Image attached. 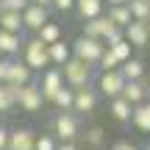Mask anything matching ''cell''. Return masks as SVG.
I'll return each mask as SVG.
<instances>
[{"label":"cell","instance_id":"29","mask_svg":"<svg viewBox=\"0 0 150 150\" xmlns=\"http://www.w3.org/2000/svg\"><path fill=\"white\" fill-rule=\"evenodd\" d=\"M108 50H111V53H114V59H117L120 64H122V61H128V59H131V50H134V47H131V45H128V42H125V39H122V42L111 45V47H108Z\"/></svg>","mask_w":150,"mask_h":150},{"label":"cell","instance_id":"1","mask_svg":"<svg viewBox=\"0 0 150 150\" xmlns=\"http://www.w3.org/2000/svg\"><path fill=\"white\" fill-rule=\"evenodd\" d=\"M22 64L28 67L31 72H42L50 67V59H47V47L39 42L36 36L22 42Z\"/></svg>","mask_w":150,"mask_h":150},{"label":"cell","instance_id":"3","mask_svg":"<svg viewBox=\"0 0 150 150\" xmlns=\"http://www.w3.org/2000/svg\"><path fill=\"white\" fill-rule=\"evenodd\" d=\"M81 134V122L75 111H59L53 120V136L56 142H75V136Z\"/></svg>","mask_w":150,"mask_h":150},{"label":"cell","instance_id":"36","mask_svg":"<svg viewBox=\"0 0 150 150\" xmlns=\"http://www.w3.org/2000/svg\"><path fill=\"white\" fill-rule=\"evenodd\" d=\"M28 3H33V6H42V8H50V3H53V0H28Z\"/></svg>","mask_w":150,"mask_h":150},{"label":"cell","instance_id":"41","mask_svg":"<svg viewBox=\"0 0 150 150\" xmlns=\"http://www.w3.org/2000/svg\"><path fill=\"white\" fill-rule=\"evenodd\" d=\"M145 3H150V0H145Z\"/></svg>","mask_w":150,"mask_h":150},{"label":"cell","instance_id":"23","mask_svg":"<svg viewBox=\"0 0 150 150\" xmlns=\"http://www.w3.org/2000/svg\"><path fill=\"white\" fill-rule=\"evenodd\" d=\"M72 97H75V89H70V86L64 83L59 92H56V97H53L50 103H53L59 111H72Z\"/></svg>","mask_w":150,"mask_h":150},{"label":"cell","instance_id":"18","mask_svg":"<svg viewBox=\"0 0 150 150\" xmlns=\"http://www.w3.org/2000/svg\"><path fill=\"white\" fill-rule=\"evenodd\" d=\"M120 72H122L125 81H142V78H145V61L136 59V56H131L128 61L120 64Z\"/></svg>","mask_w":150,"mask_h":150},{"label":"cell","instance_id":"8","mask_svg":"<svg viewBox=\"0 0 150 150\" xmlns=\"http://www.w3.org/2000/svg\"><path fill=\"white\" fill-rule=\"evenodd\" d=\"M33 81V72L22 64V59H8V67H6V83L20 89V86L31 83Z\"/></svg>","mask_w":150,"mask_h":150},{"label":"cell","instance_id":"15","mask_svg":"<svg viewBox=\"0 0 150 150\" xmlns=\"http://www.w3.org/2000/svg\"><path fill=\"white\" fill-rule=\"evenodd\" d=\"M131 125H134L136 131H142V134H150V100L134 106V111H131Z\"/></svg>","mask_w":150,"mask_h":150},{"label":"cell","instance_id":"14","mask_svg":"<svg viewBox=\"0 0 150 150\" xmlns=\"http://www.w3.org/2000/svg\"><path fill=\"white\" fill-rule=\"evenodd\" d=\"M47 59H50V67H64L67 61L72 59V50H70V45H67L64 39H59V42L47 45Z\"/></svg>","mask_w":150,"mask_h":150},{"label":"cell","instance_id":"9","mask_svg":"<svg viewBox=\"0 0 150 150\" xmlns=\"http://www.w3.org/2000/svg\"><path fill=\"white\" fill-rule=\"evenodd\" d=\"M97 89H92V86H81V89H75V97H72V111L75 114H92L97 108Z\"/></svg>","mask_w":150,"mask_h":150},{"label":"cell","instance_id":"35","mask_svg":"<svg viewBox=\"0 0 150 150\" xmlns=\"http://www.w3.org/2000/svg\"><path fill=\"white\" fill-rule=\"evenodd\" d=\"M56 150H78V145H75V142H59Z\"/></svg>","mask_w":150,"mask_h":150},{"label":"cell","instance_id":"33","mask_svg":"<svg viewBox=\"0 0 150 150\" xmlns=\"http://www.w3.org/2000/svg\"><path fill=\"white\" fill-rule=\"evenodd\" d=\"M8 134H11V128L0 125V150H6V147H8Z\"/></svg>","mask_w":150,"mask_h":150},{"label":"cell","instance_id":"27","mask_svg":"<svg viewBox=\"0 0 150 150\" xmlns=\"http://www.w3.org/2000/svg\"><path fill=\"white\" fill-rule=\"evenodd\" d=\"M83 139H86V145H89V147H100L103 142H106V131L97 128V125H95V128H86Z\"/></svg>","mask_w":150,"mask_h":150},{"label":"cell","instance_id":"30","mask_svg":"<svg viewBox=\"0 0 150 150\" xmlns=\"http://www.w3.org/2000/svg\"><path fill=\"white\" fill-rule=\"evenodd\" d=\"M28 6V0H0V11H17V14H22Z\"/></svg>","mask_w":150,"mask_h":150},{"label":"cell","instance_id":"19","mask_svg":"<svg viewBox=\"0 0 150 150\" xmlns=\"http://www.w3.org/2000/svg\"><path fill=\"white\" fill-rule=\"evenodd\" d=\"M103 0H75V11L81 14V20H95V17L103 14Z\"/></svg>","mask_w":150,"mask_h":150},{"label":"cell","instance_id":"37","mask_svg":"<svg viewBox=\"0 0 150 150\" xmlns=\"http://www.w3.org/2000/svg\"><path fill=\"white\" fill-rule=\"evenodd\" d=\"M103 3H108V6H125L128 0H103Z\"/></svg>","mask_w":150,"mask_h":150},{"label":"cell","instance_id":"25","mask_svg":"<svg viewBox=\"0 0 150 150\" xmlns=\"http://www.w3.org/2000/svg\"><path fill=\"white\" fill-rule=\"evenodd\" d=\"M14 106H17V89L8 83H0V114L11 111Z\"/></svg>","mask_w":150,"mask_h":150},{"label":"cell","instance_id":"26","mask_svg":"<svg viewBox=\"0 0 150 150\" xmlns=\"http://www.w3.org/2000/svg\"><path fill=\"white\" fill-rule=\"evenodd\" d=\"M97 70H100V72H111V70H120V61L117 59H114V53H111V50H103V53H100V59H97Z\"/></svg>","mask_w":150,"mask_h":150},{"label":"cell","instance_id":"39","mask_svg":"<svg viewBox=\"0 0 150 150\" xmlns=\"http://www.w3.org/2000/svg\"><path fill=\"white\" fill-rule=\"evenodd\" d=\"M145 25H147V33H150V20H147V22H145Z\"/></svg>","mask_w":150,"mask_h":150},{"label":"cell","instance_id":"7","mask_svg":"<svg viewBox=\"0 0 150 150\" xmlns=\"http://www.w3.org/2000/svg\"><path fill=\"white\" fill-rule=\"evenodd\" d=\"M36 83H39V92H42V100L50 103L56 97V92L64 86V75H61L59 67H47V70H42V78Z\"/></svg>","mask_w":150,"mask_h":150},{"label":"cell","instance_id":"22","mask_svg":"<svg viewBox=\"0 0 150 150\" xmlns=\"http://www.w3.org/2000/svg\"><path fill=\"white\" fill-rule=\"evenodd\" d=\"M103 14H106L117 28H122V31H125V25L131 22V11H128V6H108V11H103Z\"/></svg>","mask_w":150,"mask_h":150},{"label":"cell","instance_id":"11","mask_svg":"<svg viewBox=\"0 0 150 150\" xmlns=\"http://www.w3.org/2000/svg\"><path fill=\"white\" fill-rule=\"evenodd\" d=\"M122 36H125V42H128L131 47H147V45H150L147 25H145V22H136V20H131L128 25H125Z\"/></svg>","mask_w":150,"mask_h":150},{"label":"cell","instance_id":"24","mask_svg":"<svg viewBox=\"0 0 150 150\" xmlns=\"http://www.w3.org/2000/svg\"><path fill=\"white\" fill-rule=\"evenodd\" d=\"M128 11H131V20L136 22H147L150 20V3H145V0H128Z\"/></svg>","mask_w":150,"mask_h":150},{"label":"cell","instance_id":"31","mask_svg":"<svg viewBox=\"0 0 150 150\" xmlns=\"http://www.w3.org/2000/svg\"><path fill=\"white\" fill-rule=\"evenodd\" d=\"M50 8H56V11H61V14H64V11H72V8H75V0H53V3H50Z\"/></svg>","mask_w":150,"mask_h":150},{"label":"cell","instance_id":"2","mask_svg":"<svg viewBox=\"0 0 150 150\" xmlns=\"http://www.w3.org/2000/svg\"><path fill=\"white\" fill-rule=\"evenodd\" d=\"M70 50H72V56H75L78 61H83V64L95 67V64H97V59H100V53L106 50V45H103L100 39L78 36V39H75V42L70 45Z\"/></svg>","mask_w":150,"mask_h":150},{"label":"cell","instance_id":"32","mask_svg":"<svg viewBox=\"0 0 150 150\" xmlns=\"http://www.w3.org/2000/svg\"><path fill=\"white\" fill-rule=\"evenodd\" d=\"M111 150H139V145H134L131 139H120V142H114Z\"/></svg>","mask_w":150,"mask_h":150},{"label":"cell","instance_id":"6","mask_svg":"<svg viewBox=\"0 0 150 150\" xmlns=\"http://www.w3.org/2000/svg\"><path fill=\"white\" fill-rule=\"evenodd\" d=\"M122 86H125V78H122V72H120V70L100 72V78H97V95L114 100V97L122 95Z\"/></svg>","mask_w":150,"mask_h":150},{"label":"cell","instance_id":"5","mask_svg":"<svg viewBox=\"0 0 150 150\" xmlns=\"http://www.w3.org/2000/svg\"><path fill=\"white\" fill-rule=\"evenodd\" d=\"M42 92H39V83L36 81H31V83H25V86H20L17 89V106L22 108V111H28V114H33V111H39L42 108Z\"/></svg>","mask_w":150,"mask_h":150},{"label":"cell","instance_id":"16","mask_svg":"<svg viewBox=\"0 0 150 150\" xmlns=\"http://www.w3.org/2000/svg\"><path fill=\"white\" fill-rule=\"evenodd\" d=\"M20 50H22V36H20V33L0 31V53H3L6 59H11V56H20Z\"/></svg>","mask_w":150,"mask_h":150},{"label":"cell","instance_id":"13","mask_svg":"<svg viewBox=\"0 0 150 150\" xmlns=\"http://www.w3.org/2000/svg\"><path fill=\"white\" fill-rule=\"evenodd\" d=\"M147 89L150 86L145 83V78L142 81H125V86H122V100H128L131 106H139V103H145L147 100Z\"/></svg>","mask_w":150,"mask_h":150},{"label":"cell","instance_id":"21","mask_svg":"<svg viewBox=\"0 0 150 150\" xmlns=\"http://www.w3.org/2000/svg\"><path fill=\"white\" fill-rule=\"evenodd\" d=\"M0 31H8V33H20L22 36V17L17 11H0Z\"/></svg>","mask_w":150,"mask_h":150},{"label":"cell","instance_id":"10","mask_svg":"<svg viewBox=\"0 0 150 150\" xmlns=\"http://www.w3.org/2000/svg\"><path fill=\"white\" fill-rule=\"evenodd\" d=\"M22 28H25V31H33L36 33L39 28L45 25V22L50 20V8H42V6H33V3H28L25 6V11H22Z\"/></svg>","mask_w":150,"mask_h":150},{"label":"cell","instance_id":"17","mask_svg":"<svg viewBox=\"0 0 150 150\" xmlns=\"http://www.w3.org/2000/svg\"><path fill=\"white\" fill-rule=\"evenodd\" d=\"M36 39L47 47V45H53V42H59V39H64V31H61V25L59 22H53V20H47L42 28L36 31Z\"/></svg>","mask_w":150,"mask_h":150},{"label":"cell","instance_id":"12","mask_svg":"<svg viewBox=\"0 0 150 150\" xmlns=\"http://www.w3.org/2000/svg\"><path fill=\"white\" fill-rule=\"evenodd\" d=\"M33 142H36L33 128H14L8 134V147L6 150H33Z\"/></svg>","mask_w":150,"mask_h":150},{"label":"cell","instance_id":"20","mask_svg":"<svg viewBox=\"0 0 150 150\" xmlns=\"http://www.w3.org/2000/svg\"><path fill=\"white\" fill-rule=\"evenodd\" d=\"M131 111H134V106H131L128 100H122V97L108 100V114H111L117 122H131Z\"/></svg>","mask_w":150,"mask_h":150},{"label":"cell","instance_id":"28","mask_svg":"<svg viewBox=\"0 0 150 150\" xmlns=\"http://www.w3.org/2000/svg\"><path fill=\"white\" fill-rule=\"evenodd\" d=\"M59 142H56L53 134H36V142H33V150H56Z\"/></svg>","mask_w":150,"mask_h":150},{"label":"cell","instance_id":"4","mask_svg":"<svg viewBox=\"0 0 150 150\" xmlns=\"http://www.w3.org/2000/svg\"><path fill=\"white\" fill-rule=\"evenodd\" d=\"M59 70H61V75H64V83L70 86V89L89 86V81H92V67H89V64H83V61H78L75 56L67 61L64 67H59Z\"/></svg>","mask_w":150,"mask_h":150},{"label":"cell","instance_id":"34","mask_svg":"<svg viewBox=\"0 0 150 150\" xmlns=\"http://www.w3.org/2000/svg\"><path fill=\"white\" fill-rule=\"evenodd\" d=\"M6 67H8V59H0V83H6Z\"/></svg>","mask_w":150,"mask_h":150},{"label":"cell","instance_id":"38","mask_svg":"<svg viewBox=\"0 0 150 150\" xmlns=\"http://www.w3.org/2000/svg\"><path fill=\"white\" fill-rule=\"evenodd\" d=\"M139 150H150V142H147V145H142V147H139Z\"/></svg>","mask_w":150,"mask_h":150},{"label":"cell","instance_id":"40","mask_svg":"<svg viewBox=\"0 0 150 150\" xmlns=\"http://www.w3.org/2000/svg\"><path fill=\"white\" fill-rule=\"evenodd\" d=\"M0 125H3V114H0Z\"/></svg>","mask_w":150,"mask_h":150}]
</instances>
